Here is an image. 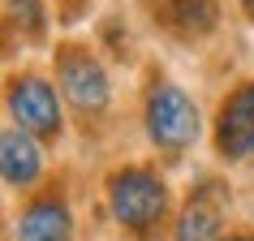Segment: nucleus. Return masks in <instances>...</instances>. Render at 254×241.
Here are the masks:
<instances>
[{"label":"nucleus","instance_id":"nucleus-9","mask_svg":"<svg viewBox=\"0 0 254 241\" xmlns=\"http://www.w3.org/2000/svg\"><path fill=\"white\" fill-rule=\"evenodd\" d=\"M168 22L202 35L215 26V0H168Z\"/></svg>","mask_w":254,"mask_h":241},{"label":"nucleus","instance_id":"nucleus-10","mask_svg":"<svg viewBox=\"0 0 254 241\" xmlns=\"http://www.w3.org/2000/svg\"><path fill=\"white\" fill-rule=\"evenodd\" d=\"M9 13H13V22L26 30L30 39H39V35H43V9H39V0H9Z\"/></svg>","mask_w":254,"mask_h":241},{"label":"nucleus","instance_id":"nucleus-8","mask_svg":"<svg viewBox=\"0 0 254 241\" xmlns=\"http://www.w3.org/2000/svg\"><path fill=\"white\" fill-rule=\"evenodd\" d=\"M177 241H220V202L215 194H194L177 220Z\"/></svg>","mask_w":254,"mask_h":241},{"label":"nucleus","instance_id":"nucleus-7","mask_svg":"<svg viewBox=\"0 0 254 241\" xmlns=\"http://www.w3.org/2000/svg\"><path fill=\"white\" fill-rule=\"evenodd\" d=\"M0 164H4V181L13 189H26L30 181H39V147H35V138L26 129H9L4 142H0Z\"/></svg>","mask_w":254,"mask_h":241},{"label":"nucleus","instance_id":"nucleus-1","mask_svg":"<svg viewBox=\"0 0 254 241\" xmlns=\"http://www.w3.org/2000/svg\"><path fill=\"white\" fill-rule=\"evenodd\" d=\"M108 207L112 220L129 233H151L168 211V185L151 168H121L108 181Z\"/></svg>","mask_w":254,"mask_h":241},{"label":"nucleus","instance_id":"nucleus-4","mask_svg":"<svg viewBox=\"0 0 254 241\" xmlns=\"http://www.w3.org/2000/svg\"><path fill=\"white\" fill-rule=\"evenodd\" d=\"M56 78H61V91L69 95V104L82 108V112H99L108 104V73L91 52L65 48L56 60Z\"/></svg>","mask_w":254,"mask_h":241},{"label":"nucleus","instance_id":"nucleus-3","mask_svg":"<svg viewBox=\"0 0 254 241\" xmlns=\"http://www.w3.org/2000/svg\"><path fill=\"white\" fill-rule=\"evenodd\" d=\"M9 112H13L17 129H26L30 138H56L61 134V104H56V91L43 78H13Z\"/></svg>","mask_w":254,"mask_h":241},{"label":"nucleus","instance_id":"nucleus-6","mask_svg":"<svg viewBox=\"0 0 254 241\" xmlns=\"http://www.w3.org/2000/svg\"><path fill=\"white\" fill-rule=\"evenodd\" d=\"M73 237V215L61 198H35L17 215V241H69Z\"/></svg>","mask_w":254,"mask_h":241},{"label":"nucleus","instance_id":"nucleus-2","mask_svg":"<svg viewBox=\"0 0 254 241\" xmlns=\"http://www.w3.org/2000/svg\"><path fill=\"white\" fill-rule=\"evenodd\" d=\"M147 134L151 142L168 155H181V151L198 138V108L181 86L173 82H155L147 95Z\"/></svg>","mask_w":254,"mask_h":241},{"label":"nucleus","instance_id":"nucleus-11","mask_svg":"<svg viewBox=\"0 0 254 241\" xmlns=\"http://www.w3.org/2000/svg\"><path fill=\"white\" fill-rule=\"evenodd\" d=\"M228 241H254V237H250V233H237V237H228Z\"/></svg>","mask_w":254,"mask_h":241},{"label":"nucleus","instance_id":"nucleus-5","mask_svg":"<svg viewBox=\"0 0 254 241\" xmlns=\"http://www.w3.org/2000/svg\"><path fill=\"white\" fill-rule=\"evenodd\" d=\"M215 151L224 160H250L254 155V82L237 86L220 104V117H215Z\"/></svg>","mask_w":254,"mask_h":241},{"label":"nucleus","instance_id":"nucleus-12","mask_svg":"<svg viewBox=\"0 0 254 241\" xmlns=\"http://www.w3.org/2000/svg\"><path fill=\"white\" fill-rule=\"evenodd\" d=\"M241 4H246V13H250V17H254V0H241Z\"/></svg>","mask_w":254,"mask_h":241}]
</instances>
